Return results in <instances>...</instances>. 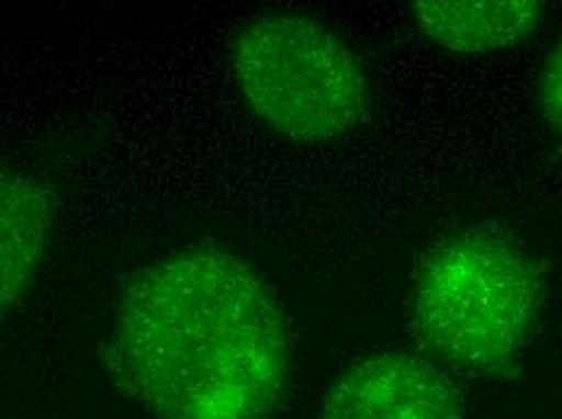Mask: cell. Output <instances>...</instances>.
<instances>
[{
	"instance_id": "obj_2",
	"label": "cell",
	"mask_w": 562,
	"mask_h": 419,
	"mask_svg": "<svg viewBox=\"0 0 562 419\" xmlns=\"http://www.w3.org/2000/svg\"><path fill=\"white\" fill-rule=\"evenodd\" d=\"M541 301V272L517 242L497 230H463L417 264L409 332L443 371L505 376L531 340Z\"/></svg>"
},
{
	"instance_id": "obj_5",
	"label": "cell",
	"mask_w": 562,
	"mask_h": 419,
	"mask_svg": "<svg viewBox=\"0 0 562 419\" xmlns=\"http://www.w3.org/2000/svg\"><path fill=\"white\" fill-rule=\"evenodd\" d=\"M54 224L52 196L30 172L0 166V322L30 291Z\"/></svg>"
},
{
	"instance_id": "obj_6",
	"label": "cell",
	"mask_w": 562,
	"mask_h": 419,
	"mask_svg": "<svg viewBox=\"0 0 562 419\" xmlns=\"http://www.w3.org/2000/svg\"><path fill=\"white\" fill-rule=\"evenodd\" d=\"M422 34L453 54H497L529 39L546 5L538 0H422L413 5Z\"/></svg>"
},
{
	"instance_id": "obj_4",
	"label": "cell",
	"mask_w": 562,
	"mask_h": 419,
	"mask_svg": "<svg viewBox=\"0 0 562 419\" xmlns=\"http://www.w3.org/2000/svg\"><path fill=\"white\" fill-rule=\"evenodd\" d=\"M323 419H463L449 371L425 354L391 349L361 359L327 395Z\"/></svg>"
},
{
	"instance_id": "obj_1",
	"label": "cell",
	"mask_w": 562,
	"mask_h": 419,
	"mask_svg": "<svg viewBox=\"0 0 562 419\" xmlns=\"http://www.w3.org/2000/svg\"><path fill=\"white\" fill-rule=\"evenodd\" d=\"M108 366L156 419H267L289 386L291 335L250 264L184 250L128 284Z\"/></svg>"
},
{
	"instance_id": "obj_3",
	"label": "cell",
	"mask_w": 562,
	"mask_h": 419,
	"mask_svg": "<svg viewBox=\"0 0 562 419\" xmlns=\"http://www.w3.org/2000/svg\"><path fill=\"white\" fill-rule=\"evenodd\" d=\"M231 68L257 120L291 141H333L355 129L369 107L359 58L311 18L250 20L231 44Z\"/></svg>"
},
{
	"instance_id": "obj_7",
	"label": "cell",
	"mask_w": 562,
	"mask_h": 419,
	"mask_svg": "<svg viewBox=\"0 0 562 419\" xmlns=\"http://www.w3.org/2000/svg\"><path fill=\"white\" fill-rule=\"evenodd\" d=\"M538 104L548 124L562 136V39L543 66L541 83H538Z\"/></svg>"
}]
</instances>
